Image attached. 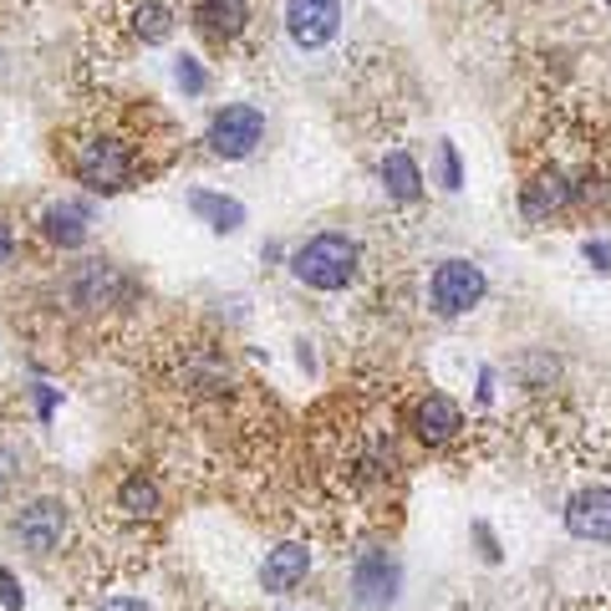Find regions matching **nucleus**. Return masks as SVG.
Listing matches in <instances>:
<instances>
[{
  "label": "nucleus",
  "mask_w": 611,
  "mask_h": 611,
  "mask_svg": "<svg viewBox=\"0 0 611 611\" xmlns=\"http://www.w3.org/2000/svg\"><path fill=\"white\" fill-rule=\"evenodd\" d=\"M291 270L296 280L317 286V291H342L346 280L357 276V245L346 235H317L291 255Z\"/></svg>",
  "instance_id": "f257e3e1"
},
{
  "label": "nucleus",
  "mask_w": 611,
  "mask_h": 611,
  "mask_svg": "<svg viewBox=\"0 0 611 611\" xmlns=\"http://www.w3.org/2000/svg\"><path fill=\"white\" fill-rule=\"evenodd\" d=\"M77 179L93 194H118V189H128V179H133V153L118 143V138H93V143H82L77 153Z\"/></svg>",
  "instance_id": "f03ea898"
},
{
  "label": "nucleus",
  "mask_w": 611,
  "mask_h": 611,
  "mask_svg": "<svg viewBox=\"0 0 611 611\" xmlns=\"http://www.w3.org/2000/svg\"><path fill=\"white\" fill-rule=\"evenodd\" d=\"M260 138H266V112L250 103H229L210 122V148L219 159H250Z\"/></svg>",
  "instance_id": "7ed1b4c3"
},
{
  "label": "nucleus",
  "mask_w": 611,
  "mask_h": 611,
  "mask_svg": "<svg viewBox=\"0 0 611 611\" xmlns=\"http://www.w3.org/2000/svg\"><path fill=\"white\" fill-rule=\"evenodd\" d=\"M484 270L474 266V260H443L439 270H433V311L439 317H459V311H474L479 301H484Z\"/></svg>",
  "instance_id": "20e7f679"
},
{
  "label": "nucleus",
  "mask_w": 611,
  "mask_h": 611,
  "mask_svg": "<svg viewBox=\"0 0 611 611\" xmlns=\"http://www.w3.org/2000/svg\"><path fill=\"white\" fill-rule=\"evenodd\" d=\"M342 26V0H286V31L296 46H326Z\"/></svg>",
  "instance_id": "39448f33"
},
{
  "label": "nucleus",
  "mask_w": 611,
  "mask_h": 611,
  "mask_svg": "<svg viewBox=\"0 0 611 611\" xmlns=\"http://www.w3.org/2000/svg\"><path fill=\"white\" fill-rule=\"evenodd\" d=\"M62 530H67V505L62 500H36L26 515L15 519V535H21L31 556H52L62 545Z\"/></svg>",
  "instance_id": "423d86ee"
},
{
  "label": "nucleus",
  "mask_w": 611,
  "mask_h": 611,
  "mask_svg": "<svg viewBox=\"0 0 611 611\" xmlns=\"http://www.w3.org/2000/svg\"><path fill=\"white\" fill-rule=\"evenodd\" d=\"M566 530L576 540H597L607 545L611 540V490H581L566 505Z\"/></svg>",
  "instance_id": "0eeeda50"
},
{
  "label": "nucleus",
  "mask_w": 611,
  "mask_h": 611,
  "mask_svg": "<svg viewBox=\"0 0 611 611\" xmlns=\"http://www.w3.org/2000/svg\"><path fill=\"white\" fill-rule=\"evenodd\" d=\"M306 571H311V550L306 545H276L266 556V566H260V586L270 597H286V591H296L306 581Z\"/></svg>",
  "instance_id": "6e6552de"
},
{
  "label": "nucleus",
  "mask_w": 611,
  "mask_h": 611,
  "mask_svg": "<svg viewBox=\"0 0 611 611\" xmlns=\"http://www.w3.org/2000/svg\"><path fill=\"white\" fill-rule=\"evenodd\" d=\"M352 591H357L362 607H387L398 591V566L387 556H362L357 571H352Z\"/></svg>",
  "instance_id": "1a4fd4ad"
},
{
  "label": "nucleus",
  "mask_w": 611,
  "mask_h": 611,
  "mask_svg": "<svg viewBox=\"0 0 611 611\" xmlns=\"http://www.w3.org/2000/svg\"><path fill=\"white\" fill-rule=\"evenodd\" d=\"M459 428H464V412H459L453 398H443V393H433V398L418 408V433H424V443H449Z\"/></svg>",
  "instance_id": "9d476101"
},
{
  "label": "nucleus",
  "mask_w": 611,
  "mask_h": 611,
  "mask_svg": "<svg viewBox=\"0 0 611 611\" xmlns=\"http://www.w3.org/2000/svg\"><path fill=\"white\" fill-rule=\"evenodd\" d=\"M245 15H250V6H245V0H200V11H194V21H200V31H204V36L229 41L239 26H245Z\"/></svg>",
  "instance_id": "9b49d317"
},
{
  "label": "nucleus",
  "mask_w": 611,
  "mask_h": 611,
  "mask_svg": "<svg viewBox=\"0 0 611 611\" xmlns=\"http://www.w3.org/2000/svg\"><path fill=\"white\" fill-rule=\"evenodd\" d=\"M41 225H46V239H56L62 250H72V245L87 239V210H82V204H52V210L41 214Z\"/></svg>",
  "instance_id": "f8f14e48"
},
{
  "label": "nucleus",
  "mask_w": 611,
  "mask_h": 611,
  "mask_svg": "<svg viewBox=\"0 0 611 611\" xmlns=\"http://www.w3.org/2000/svg\"><path fill=\"white\" fill-rule=\"evenodd\" d=\"M383 184H387L393 200L412 204L418 194H424V173H418V163H412L408 153H387V159H383Z\"/></svg>",
  "instance_id": "ddd939ff"
},
{
  "label": "nucleus",
  "mask_w": 611,
  "mask_h": 611,
  "mask_svg": "<svg viewBox=\"0 0 611 611\" xmlns=\"http://www.w3.org/2000/svg\"><path fill=\"white\" fill-rule=\"evenodd\" d=\"M189 210L194 214H204L219 235H229V229H239L245 225V204H235V200H219V194H210V189H194L189 194Z\"/></svg>",
  "instance_id": "4468645a"
},
{
  "label": "nucleus",
  "mask_w": 611,
  "mask_h": 611,
  "mask_svg": "<svg viewBox=\"0 0 611 611\" xmlns=\"http://www.w3.org/2000/svg\"><path fill=\"white\" fill-rule=\"evenodd\" d=\"M566 200H571L566 179H560V173H545V179H535V184L525 189V214H530V219H540V214L560 210Z\"/></svg>",
  "instance_id": "2eb2a0df"
},
{
  "label": "nucleus",
  "mask_w": 611,
  "mask_h": 611,
  "mask_svg": "<svg viewBox=\"0 0 611 611\" xmlns=\"http://www.w3.org/2000/svg\"><path fill=\"white\" fill-rule=\"evenodd\" d=\"M118 505L128 510V515H159V490H153V479H128L118 494Z\"/></svg>",
  "instance_id": "dca6fc26"
},
{
  "label": "nucleus",
  "mask_w": 611,
  "mask_h": 611,
  "mask_svg": "<svg viewBox=\"0 0 611 611\" xmlns=\"http://www.w3.org/2000/svg\"><path fill=\"white\" fill-rule=\"evenodd\" d=\"M169 31H173V11H169V6H159V0L138 6V36H143V41H169Z\"/></svg>",
  "instance_id": "f3484780"
},
{
  "label": "nucleus",
  "mask_w": 611,
  "mask_h": 611,
  "mask_svg": "<svg viewBox=\"0 0 611 611\" xmlns=\"http://www.w3.org/2000/svg\"><path fill=\"white\" fill-rule=\"evenodd\" d=\"M173 77H179V87H184V93H204V72H200V62H189V56H179V67H173Z\"/></svg>",
  "instance_id": "a211bd4d"
},
{
  "label": "nucleus",
  "mask_w": 611,
  "mask_h": 611,
  "mask_svg": "<svg viewBox=\"0 0 611 611\" xmlns=\"http://www.w3.org/2000/svg\"><path fill=\"white\" fill-rule=\"evenodd\" d=\"M464 184V169H459V153H453V143H443V189H459Z\"/></svg>",
  "instance_id": "6ab92c4d"
},
{
  "label": "nucleus",
  "mask_w": 611,
  "mask_h": 611,
  "mask_svg": "<svg viewBox=\"0 0 611 611\" xmlns=\"http://www.w3.org/2000/svg\"><path fill=\"white\" fill-rule=\"evenodd\" d=\"M586 260L607 276V270H611V245H607V239H586Z\"/></svg>",
  "instance_id": "aec40b11"
},
{
  "label": "nucleus",
  "mask_w": 611,
  "mask_h": 611,
  "mask_svg": "<svg viewBox=\"0 0 611 611\" xmlns=\"http://www.w3.org/2000/svg\"><path fill=\"white\" fill-rule=\"evenodd\" d=\"M0 601H6V607H21V586H15V576L6 571V566H0Z\"/></svg>",
  "instance_id": "412c9836"
},
{
  "label": "nucleus",
  "mask_w": 611,
  "mask_h": 611,
  "mask_svg": "<svg viewBox=\"0 0 611 611\" xmlns=\"http://www.w3.org/2000/svg\"><path fill=\"white\" fill-rule=\"evenodd\" d=\"M11 255H15V235H11V225L0 219V266H11Z\"/></svg>",
  "instance_id": "4be33fe9"
},
{
  "label": "nucleus",
  "mask_w": 611,
  "mask_h": 611,
  "mask_svg": "<svg viewBox=\"0 0 611 611\" xmlns=\"http://www.w3.org/2000/svg\"><path fill=\"white\" fill-rule=\"evenodd\" d=\"M11 479H15V459H11L6 449H0V494L11 490Z\"/></svg>",
  "instance_id": "5701e85b"
},
{
  "label": "nucleus",
  "mask_w": 611,
  "mask_h": 611,
  "mask_svg": "<svg viewBox=\"0 0 611 611\" xmlns=\"http://www.w3.org/2000/svg\"><path fill=\"white\" fill-rule=\"evenodd\" d=\"M103 611H148V607H143V601H128V597H118V601H107Z\"/></svg>",
  "instance_id": "b1692460"
}]
</instances>
